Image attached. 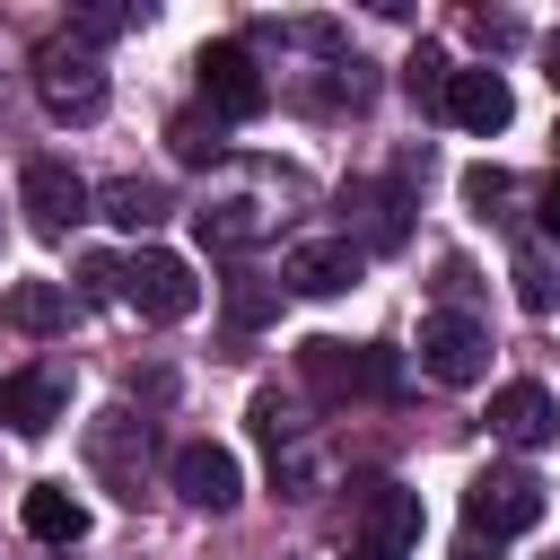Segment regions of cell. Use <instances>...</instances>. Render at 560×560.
I'll use <instances>...</instances> for the list:
<instances>
[{
  "label": "cell",
  "mask_w": 560,
  "mask_h": 560,
  "mask_svg": "<svg viewBox=\"0 0 560 560\" xmlns=\"http://www.w3.org/2000/svg\"><path fill=\"white\" fill-rule=\"evenodd\" d=\"M534 525H542V481H534V472H516V464L472 472V490H464V534L508 542V534H534Z\"/></svg>",
  "instance_id": "cell-1"
},
{
  "label": "cell",
  "mask_w": 560,
  "mask_h": 560,
  "mask_svg": "<svg viewBox=\"0 0 560 560\" xmlns=\"http://www.w3.org/2000/svg\"><path fill=\"white\" fill-rule=\"evenodd\" d=\"M35 96H44V114L52 122H96L105 114V61L70 35V44H44L35 52Z\"/></svg>",
  "instance_id": "cell-2"
},
{
  "label": "cell",
  "mask_w": 560,
  "mask_h": 560,
  "mask_svg": "<svg viewBox=\"0 0 560 560\" xmlns=\"http://www.w3.org/2000/svg\"><path fill=\"white\" fill-rule=\"evenodd\" d=\"M122 306H131V315H149V324H184V315L201 306V280H192V262H184V254L140 245V254L122 262Z\"/></svg>",
  "instance_id": "cell-3"
},
{
  "label": "cell",
  "mask_w": 560,
  "mask_h": 560,
  "mask_svg": "<svg viewBox=\"0 0 560 560\" xmlns=\"http://www.w3.org/2000/svg\"><path fill=\"white\" fill-rule=\"evenodd\" d=\"M88 175L70 166V158H26V175H18V210H26V228L35 236H70L79 219H88Z\"/></svg>",
  "instance_id": "cell-4"
},
{
  "label": "cell",
  "mask_w": 560,
  "mask_h": 560,
  "mask_svg": "<svg viewBox=\"0 0 560 560\" xmlns=\"http://www.w3.org/2000/svg\"><path fill=\"white\" fill-rule=\"evenodd\" d=\"M201 105H219L228 122H254L262 105H271V79H262V61L245 52V44H201Z\"/></svg>",
  "instance_id": "cell-5"
},
{
  "label": "cell",
  "mask_w": 560,
  "mask_h": 560,
  "mask_svg": "<svg viewBox=\"0 0 560 560\" xmlns=\"http://www.w3.org/2000/svg\"><path fill=\"white\" fill-rule=\"evenodd\" d=\"M420 368H429L438 385H481V368H490V332H481L464 306H438V315L420 324Z\"/></svg>",
  "instance_id": "cell-6"
},
{
  "label": "cell",
  "mask_w": 560,
  "mask_h": 560,
  "mask_svg": "<svg viewBox=\"0 0 560 560\" xmlns=\"http://www.w3.org/2000/svg\"><path fill=\"white\" fill-rule=\"evenodd\" d=\"M359 271H368V245H359V236H306V245H289V262H280V280H289L298 298H341V289H359Z\"/></svg>",
  "instance_id": "cell-7"
},
{
  "label": "cell",
  "mask_w": 560,
  "mask_h": 560,
  "mask_svg": "<svg viewBox=\"0 0 560 560\" xmlns=\"http://www.w3.org/2000/svg\"><path fill=\"white\" fill-rule=\"evenodd\" d=\"M298 368L324 394H394V350H350V341H306Z\"/></svg>",
  "instance_id": "cell-8"
},
{
  "label": "cell",
  "mask_w": 560,
  "mask_h": 560,
  "mask_svg": "<svg viewBox=\"0 0 560 560\" xmlns=\"http://www.w3.org/2000/svg\"><path fill=\"white\" fill-rule=\"evenodd\" d=\"M359 542H368V560H402V551L420 542V490L368 481V499H359Z\"/></svg>",
  "instance_id": "cell-9"
},
{
  "label": "cell",
  "mask_w": 560,
  "mask_h": 560,
  "mask_svg": "<svg viewBox=\"0 0 560 560\" xmlns=\"http://www.w3.org/2000/svg\"><path fill=\"white\" fill-rule=\"evenodd\" d=\"M490 438H499V446H542V438H560V402H551L534 376H516V385L490 394Z\"/></svg>",
  "instance_id": "cell-10"
},
{
  "label": "cell",
  "mask_w": 560,
  "mask_h": 560,
  "mask_svg": "<svg viewBox=\"0 0 560 560\" xmlns=\"http://www.w3.org/2000/svg\"><path fill=\"white\" fill-rule=\"evenodd\" d=\"M175 490L192 499V508H236L245 499V472H236V455L228 446H210V438H192V446H175Z\"/></svg>",
  "instance_id": "cell-11"
},
{
  "label": "cell",
  "mask_w": 560,
  "mask_h": 560,
  "mask_svg": "<svg viewBox=\"0 0 560 560\" xmlns=\"http://www.w3.org/2000/svg\"><path fill=\"white\" fill-rule=\"evenodd\" d=\"M438 114H446L455 131H481V140H490V131H508L516 96H508V79H499V70H455V79H446V105H438Z\"/></svg>",
  "instance_id": "cell-12"
},
{
  "label": "cell",
  "mask_w": 560,
  "mask_h": 560,
  "mask_svg": "<svg viewBox=\"0 0 560 560\" xmlns=\"http://www.w3.org/2000/svg\"><path fill=\"white\" fill-rule=\"evenodd\" d=\"M61 402H70L61 368H18V376H0V420H9L18 438H44V429L61 420Z\"/></svg>",
  "instance_id": "cell-13"
},
{
  "label": "cell",
  "mask_w": 560,
  "mask_h": 560,
  "mask_svg": "<svg viewBox=\"0 0 560 560\" xmlns=\"http://www.w3.org/2000/svg\"><path fill=\"white\" fill-rule=\"evenodd\" d=\"M0 315H9L18 332H61V324H70V289H61V280H9V289H0Z\"/></svg>",
  "instance_id": "cell-14"
},
{
  "label": "cell",
  "mask_w": 560,
  "mask_h": 560,
  "mask_svg": "<svg viewBox=\"0 0 560 560\" xmlns=\"http://www.w3.org/2000/svg\"><path fill=\"white\" fill-rule=\"evenodd\" d=\"M131 438H149V420H131V411H105V420L88 429V455H96V472H105V481H122V499H140V472H131Z\"/></svg>",
  "instance_id": "cell-15"
},
{
  "label": "cell",
  "mask_w": 560,
  "mask_h": 560,
  "mask_svg": "<svg viewBox=\"0 0 560 560\" xmlns=\"http://www.w3.org/2000/svg\"><path fill=\"white\" fill-rule=\"evenodd\" d=\"M166 140H175L184 166H219V158H228V114H219V105H184V114L166 122Z\"/></svg>",
  "instance_id": "cell-16"
},
{
  "label": "cell",
  "mask_w": 560,
  "mask_h": 560,
  "mask_svg": "<svg viewBox=\"0 0 560 560\" xmlns=\"http://www.w3.org/2000/svg\"><path fill=\"white\" fill-rule=\"evenodd\" d=\"M26 534H35V542H79V534H88V508H79L61 481H35V490H26Z\"/></svg>",
  "instance_id": "cell-17"
},
{
  "label": "cell",
  "mask_w": 560,
  "mask_h": 560,
  "mask_svg": "<svg viewBox=\"0 0 560 560\" xmlns=\"http://www.w3.org/2000/svg\"><path fill=\"white\" fill-rule=\"evenodd\" d=\"M105 219H114V228H158V219H166V192L140 184V175H122V184H105Z\"/></svg>",
  "instance_id": "cell-18"
},
{
  "label": "cell",
  "mask_w": 560,
  "mask_h": 560,
  "mask_svg": "<svg viewBox=\"0 0 560 560\" xmlns=\"http://www.w3.org/2000/svg\"><path fill=\"white\" fill-rule=\"evenodd\" d=\"M402 210H411V192H402V184H376V192H368V245H376V254H394V245L411 236V219H402Z\"/></svg>",
  "instance_id": "cell-19"
},
{
  "label": "cell",
  "mask_w": 560,
  "mask_h": 560,
  "mask_svg": "<svg viewBox=\"0 0 560 560\" xmlns=\"http://www.w3.org/2000/svg\"><path fill=\"white\" fill-rule=\"evenodd\" d=\"M271 315H280V280L236 271V280H228V324H245V332H254V324H271Z\"/></svg>",
  "instance_id": "cell-20"
},
{
  "label": "cell",
  "mask_w": 560,
  "mask_h": 560,
  "mask_svg": "<svg viewBox=\"0 0 560 560\" xmlns=\"http://www.w3.org/2000/svg\"><path fill=\"white\" fill-rule=\"evenodd\" d=\"M298 429H306V420H298V402H289L280 385H262V394H254V438H262L271 455H289V446H298Z\"/></svg>",
  "instance_id": "cell-21"
},
{
  "label": "cell",
  "mask_w": 560,
  "mask_h": 560,
  "mask_svg": "<svg viewBox=\"0 0 560 560\" xmlns=\"http://www.w3.org/2000/svg\"><path fill=\"white\" fill-rule=\"evenodd\" d=\"M192 228H201V245H245L262 219H254V201H210V210H192Z\"/></svg>",
  "instance_id": "cell-22"
},
{
  "label": "cell",
  "mask_w": 560,
  "mask_h": 560,
  "mask_svg": "<svg viewBox=\"0 0 560 560\" xmlns=\"http://www.w3.org/2000/svg\"><path fill=\"white\" fill-rule=\"evenodd\" d=\"M446 79H455V70H446V52H438V44H420V52L402 61V88H411L420 105H446Z\"/></svg>",
  "instance_id": "cell-23"
},
{
  "label": "cell",
  "mask_w": 560,
  "mask_h": 560,
  "mask_svg": "<svg viewBox=\"0 0 560 560\" xmlns=\"http://www.w3.org/2000/svg\"><path fill=\"white\" fill-rule=\"evenodd\" d=\"M516 306H525V315H551V306H560V289H551V262H542L534 245L516 254Z\"/></svg>",
  "instance_id": "cell-24"
},
{
  "label": "cell",
  "mask_w": 560,
  "mask_h": 560,
  "mask_svg": "<svg viewBox=\"0 0 560 560\" xmlns=\"http://www.w3.org/2000/svg\"><path fill=\"white\" fill-rule=\"evenodd\" d=\"M508 192H516V184H508V175H499V166H464V201H472V210H481V219H490V210H499V201H508Z\"/></svg>",
  "instance_id": "cell-25"
},
{
  "label": "cell",
  "mask_w": 560,
  "mask_h": 560,
  "mask_svg": "<svg viewBox=\"0 0 560 560\" xmlns=\"http://www.w3.org/2000/svg\"><path fill=\"white\" fill-rule=\"evenodd\" d=\"M140 18H149V9H79V26H70V35H79V44H96V35H122V26H140Z\"/></svg>",
  "instance_id": "cell-26"
},
{
  "label": "cell",
  "mask_w": 560,
  "mask_h": 560,
  "mask_svg": "<svg viewBox=\"0 0 560 560\" xmlns=\"http://www.w3.org/2000/svg\"><path fill=\"white\" fill-rule=\"evenodd\" d=\"M79 298H122V262L88 254V262H79Z\"/></svg>",
  "instance_id": "cell-27"
},
{
  "label": "cell",
  "mask_w": 560,
  "mask_h": 560,
  "mask_svg": "<svg viewBox=\"0 0 560 560\" xmlns=\"http://www.w3.org/2000/svg\"><path fill=\"white\" fill-rule=\"evenodd\" d=\"M446 560H499V542H481V534H464V542H455Z\"/></svg>",
  "instance_id": "cell-28"
},
{
  "label": "cell",
  "mask_w": 560,
  "mask_h": 560,
  "mask_svg": "<svg viewBox=\"0 0 560 560\" xmlns=\"http://www.w3.org/2000/svg\"><path fill=\"white\" fill-rule=\"evenodd\" d=\"M542 236H560V175L542 184Z\"/></svg>",
  "instance_id": "cell-29"
},
{
  "label": "cell",
  "mask_w": 560,
  "mask_h": 560,
  "mask_svg": "<svg viewBox=\"0 0 560 560\" xmlns=\"http://www.w3.org/2000/svg\"><path fill=\"white\" fill-rule=\"evenodd\" d=\"M551 79H560V44H551Z\"/></svg>",
  "instance_id": "cell-30"
}]
</instances>
